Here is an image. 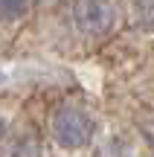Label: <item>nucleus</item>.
Here are the masks:
<instances>
[{
	"label": "nucleus",
	"mask_w": 154,
	"mask_h": 157,
	"mask_svg": "<svg viewBox=\"0 0 154 157\" xmlns=\"http://www.w3.org/2000/svg\"><path fill=\"white\" fill-rule=\"evenodd\" d=\"M41 134L32 125H21L0 140V157H41Z\"/></svg>",
	"instance_id": "nucleus-3"
},
{
	"label": "nucleus",
	"mask_w": 154,
	"mask_h": 157,
	"mask_svg": "<svg viewBox=\"0 0 154 157\" xmlns=\"http://www.w3.org/2000/svg\"><path fill=\"white\" fill-rule=\"evenodd\" d=\"M3 137H6V119L0 117V140H3Z\"/></svg>",
	"instance_id": "nucleus-6"
},
{
	"label": "nucleus",
	"mask_w": 154,
	"mask_h": 157,
	"mask_svg": "<svg viewBox=\"0 0 154 157\" xmlns=\"http://www.w3.org/2000/svg\"><path fill=\"white\" fill-rule=\"evenodd\" d=\"M116 23L114 0H76L73 3V26L87 38H102Z\"/></svg>",
	"instance_id": "nucleus-2"
},
{
	"label": "nucleus",
	"mask_w": 154,
	"mask_h": 157,
	"mask_svg": "<svg viewBox=\"0 0 154 157\" xmlns=\"http://www.w3.org/2000/svg\"><path fill=\"white\" fill-rule=\"evenodd\" d=\"M134 23L154 32V0H134Z\"/></svg>",
	"instance_id": "nucleus-5"
},
{
	"label": "nucleus",
	"mask_w": 154,
	"mask_h": 157,
	"mask_svg": "<svg viewBox=\"0 0 154 157\" xmlns=\"http://www.w3.org/2000/svg\"><path fill=\"white\" fill-rule=\"evenodd\" d=\"M52 137L61 148H85L93 137V119L81 108L64 105L52 117Z\"/></svg>",
	"instance_id": "nucleus-1"
},
{
	"label": "nucleus",
	"mask_w": 154,
	"mask_h": 157,
	"mask_svg": "<svg viewBox=\"0 0 154 157\" xmlns=\"http://www.w3.org/2000/svg\"><path fill=\"white\" fill-rule=\"evenodd\" d=\"M35 0H0V21L12 23V21H21V17L29 15Z\"/></svg>",
	"instance_id": "nucleus-4"
}]
</instances>
